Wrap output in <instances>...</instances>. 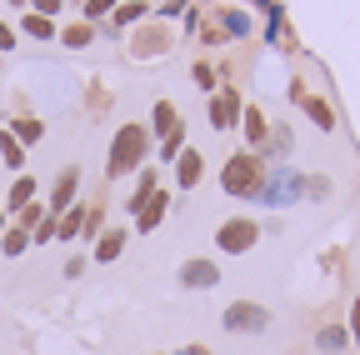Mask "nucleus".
I'll return each instance as SVG.
<instances>
[{"label":"nucleus","mask_w":360,"mask_h":355,"mask_svg":"<svg viewBox=\"0 0 360 355\" xmlns=\"http://www.w3.org/2000/svg\"><path fill=\"white\" fill-rule=\"evenodd\" d=\"M265 170H270V160L260 150H236V155H225V165H220V191L236 195V200H255L260 186H265Z\"/></svg>","instance_id":"nucleus-1"},{"label":"nucleus","mask_w":360,"mask_h":355,"mask_svg":"<svg viewBox=\"0 0 360 355\" xmlns=\"http://www.w3.org/2000/svg\"><path fill=\"white\" fill-rule=\"evenodd\" d=\"M150 155V130L146 125H120L110 141V160H105V181H120V175L141 170Z\"/></svg>","instance_id":"nucleus-2"},{"label":"nucleus","mask_w":360,"mask_h":355,"mask_svg":"<svg viewBox=\"0 0 360 355\" xmlns=\"http://www.w3.org/2000/svg\"><path fill=\"white\" fill-rule=\"evenodd\" d=\"M305 195V175L300 170H290V165H270L265 170V186H260V195H255V205H295Z\"/></svg>","instance_id":"nucleus-3"},{"label":"nucleus","mask_w":360,"mask_h":355,"mask_svg":"<svg viewBox=\"0 0 360 355\" xmlns=\"http://www.w3.org/2000/svg\"><path fill=\"white\" fill-rule=\"evenodd\" d=\"M220 325L231 335H260V330H270V310L260 300H231L225 316H220Z\"/></svg>","instance_id":"nucleus-4"},{"label":"nucleus","mask_w":360,"mask_h":355,"mask_svg":"<svg viewBox=\"0 0 360 355\" xmlns=\"http://www.w3.org/2000/svg\"><path fill=\"white\" fill-rule=\"evenodd\" d=\"M255 240H260V226L250 215H231V220H220V231H215V245L225 255H245V250H255Z\"/></svg>","instance_id":"nucleus-5"},{"label":"nucleus","mask_w":360,"mask_h":355,"mask_svg":"<svg viewBox=\"0 0 360 355\" xmlns=\"http://www.w3.org/2000/svg\"><path fill=\"white\" fill-rule=\"evenodd\" d=\"M70 205H80V165H65L56 175L51 195H45V210H51V215H65Z\"/></svg>","instance_id":"nucleus-6"},{"label":"nucleus","mask_w":360,"mask_h":355,"mask_svg":"<svg viewBox=\"0 0 360 355\" xmlns=\"http://www.w3.org/2000/svg\"><path fill=\"white\" fill-rule=\"evenodd\" d=\"M240 115H245L240 91H236V85H220V91L210 96V125L215 130H231V125H240Z\"/></svg>","instance_id":"nucleus-7"},{"label":"nucleus","mask_w":360,"mask_h":355,"mask_svg":"<svg viewBox=\"0 0 360 355\" xmlns=\"http://www.w3.org/2000/svg\"><path fill=\"white\" fill-rule=\"evenodd\" d=\"M180 285L186 290H215L220 285V265L215 260H186L180 265Z\"/></svg>","instance_id":"nucleus-8"},{"label":"nucleus","mask_w":360,"mask_h":355,"mask_svg":"<svg viewBox=\"0 0 360 355\" xmlns=\"http://www.w3.org/2000/svg\"><path fill=\"white\" fill-rule=\"evenodd\" d=\"M165 51H170V30H165V25L135 30V40H130V56H135V60H146V56H165Z\"/></svg>","instance_id":"nucleus-9"},{"label":"nucleus","mask_w":360,"mask_h":355,"mask_svg":"<svg viewBox=\"0 0 360 355\" xmlns=\"http://www.w3.org/2000/svg\"><path fill=\"white\" fill-rule=\"evenodd\" d=\"M200 181H205V155L186 146V150H180V160H175V186H180V191H195Z\"/></svg>","instance_id":"nucleus-10"},{"label":"nucleus","mask_w":360,"mask_h":355,"mask_svg":"<svg viewBox=\"0 0 360 355\" xmlns=\"http://www.w3.org/2000/svg\"><path fill=\"white\" fill-rule=\"evenodd\" d=\"M165 215H170V195H165V191H155V195L141 205V215H135V231H141V235H150Z\"/></svg>","instance_id":"nucleus-11"},{"label":"nucleus","mask_w":360,"mask_h":355,"mask_svg":"<svg viewBox=\"0 0 360 355\" xmlns=\"http://www.w3.org/2000/svg\"><path fill=\"white\" fill-rule=\"evenodd\" d=\"M240 130H245V146H250V150H265V141H270V120H265V110L245 105V115H240Z\"/></svg>","instance_id":"nucleus-12"},{"label":"nucleus","mask_w":360,"mask_h":355,"mask_svg":"<svg viewBox=\"0 0 360 355\" xmlns=\"http://www.w3.org/2000/svg\"><path fill=\"white\" fill-rule=\"evenodd\" d=\"M35 195H40V186H35V175H20V181L6 191V215H20L25 205H35Z\"/></svg>","instance_id":"nucleus-13"},{"label":"nucleus","mask_w":360,"mask_h":355,"mask_svg":"<svg viewBox=\"0 0 360 355\" xmlns=\"http://www.w3.org/2000/svg\"><path fill=\"white\" fill-rule=\"evenodd\" d=\"M85 215H90V205H70L65 215H56V240H80Z\"/></svg>","instance_id":"nucleus-14"},{"label":"nucleus","mask_w":360,"mask_h":355,"mask_svg":"<svg viewBox=\"0 0 360 355\" xmlns=\"http://www.w3.org/2000/svg\"><path fill=\"white\" fill-rule=\"evenodd\" d=\"M215 25L225 30V40L250 35V15H245V11H231V6H220V11H215Z\"/></svg>","instance_id":"nucleus-15"},{"label":"nucleus","mask_w":360,"mask_h":355,"mask_svg":"<svg viewBox=\"0 0 360 355\" xmlns=\"http://www.w3.org/2000/svg\"><path fill=\"white\" fill-rule=\"evenodd\" d=\"M120 255H125V231H120V226L101 231V240H96V260L110 265V260H120Z\"/></svg>","instance_id":"nucleus-16"},{"label":"nucleus","mask_w":360,"mask_h":355,"mask_svg":"<svg viewBox=\"0 0 360 355\" xmlns=\"http://www.w3.org/2000/svg\"><path fill=\"white\" fill-rule=\"evenodd\" d=\"M20 35H30V40H60L56 20H51V15H35V11L20 15Z\"/></svg>","instance_id":"nucleus-17"},{"label":"nucleus","mask_w":360,"mask_h":355,"mask_svg":"<svg viewBox=\"0 0 360 355\" xmlns=\"http://www.w3.org/2000/svg\"><path fill=\"white\" fill-rule=\"evenodd\" d=\"M290 146H295V136H290V125H270V141H265V150H260V155H270L276 165H285Z\"/></svg>","instance_id":"nucleus-18"},{"label":"nucleus","mask_w":360,"mask_h":355,"mask_svg":"<svg viewBox=\"0 0 360 355\" xmlns=\"http://www.w3.org/2000/svg\"><path fill=\"white\" fill-rule=\"evenodd\" d=\"M300 110L310 115V125L335 130V110H330V101H321V96H305V101H300Z\"/></svg>","instance_id":"nucleus-19"},{"label":"nucleus","mask_w":360,"mask_h":355,"mask_svg":"<svg viewBox=\"0 0 360 355\" xmlns=\"http://www.w3.org/2000/svg\"><path fill=\"white\" fill-rule=\"evenodd\" d=\"M175 125H180L175 105H170V101H155V110H150V136H160V141H165V136H170Z\"/></svg>","instance_id":"nucleus-20"},{"label":"nucleus","mask_w":360,"mask_h":355,"mask_svg":"<svg viewBox=\"0 0 360 355\" xmlns=\"http://www.w3.org/2000/svg\"><path fill=\"white\" fill-rule=\"evenodd\" d=\"M315 345H321L326 355H340L350 345V330L345 325H321V330H315Z\"/></svg>","instance_id":"nucleus-21"},{"label":"nucleus","mask_w":360,"mask_h":355,"mask_svg":"<svg viewBox=\"0 0 360 355\" xmlns=\"http://www.w3.org/2000/svg\"><path fill=\"white\" fill-rule=\"evenodd\" d=\"M11 136H15L20 146H35V141L45 136V120H35V115H15V120H11Z\"/></svg>","instance_id":"nucleus-22"},{"label":"nucleus","mask_w":360,"mask_h":355,"mask_svg":"<svg viewBox=\"0 0 360 355\" xmlns=\"http://www.w3.org/2000/svg\"><path fill=\"white\" fill-rule=\"evenodd\" d=\"M0 160H6L11 170H25V146H20V141L11 136L6 125H0Z\"/></svg>","instance_id":"nucleus-23"},{"label":"nucleus","mask_w":360,"mask_h":355,"mask_svg":"<svg viewBox=\"0 0 360 355\" xmlns=\"http://www.w3.org/2000/svg\"><path fill=\"white\" fill-rule=\"evenodd\" d=\"M0 250H6L11 260L25 255V250H30V231H25V226H6V235H0Z\"/></svg>","instance_id":"nucleus-24"},{"label":"nucleus","mask_w":360,"mask_h":355,"mask_svg":"<svg viewBox=\"0 0 360 355\" xmlns=\"http://www.w3.org/2000/svg\"><path fill=\"white\" fill-rule=\"evenodd\" d=\"M60 40H65L70 51H85L90 40H96V25H90V20H75V25H65V30H60Z\"/></svg>","instance_id":"nucleus-25"},{"label":"nucleus","mask_w":360,"mask_h":355,"mask_svg":"<svg viewBox=\"0 0 360 355\" xmlns=\"http://www.w3.org/2000/svg\"><path fill=\"white\" fill-rule=\"evenodd\" d=\"M180 150H186V125H175L170 136L160 141V160H165V165H175V160H180Z\"/></svg>","instance_id":"nucleus-26"},{"label":"nucleus","mask_w":360,"mask_h":355,"mask_svg":"<svg viewBox=\"0 0 360 355\" xmlns=\"http://www.w3.org/2000/svg\"><path fill=\"white\" fill-rule=\"evenodd\" d=\"M191 80L200 85V91H210V96L220 91V70H215L210 60H195V70H191Z\"/></svg>","instance_id":"nucleus-27"},{"label":"nucleus","mask_w":360,"mask_h":355,"mask_svg":"<svg viewBox=\"0 0 360 355\" xmlns=\"http://www.w3.org/2000/svg\"><path fill=\"white\" fill-rule=\"evenodd\" d=\"M146 11H150V6H146V0H125V6H115V15H110V20H115V25L125 30V25H135V20H141Z\"/></svg>","instance_id":"nucleus-28"},{"label":"nucleus","mask_w":360,"mask_h":355,"mask_svg":"<svg viewBox=\"0 0 360 355\" xmlns=\"http://www.w3.org/2000/svg\"><path fill=\"white\" fill-rule=\"evenodd\" d=\"M115 6H120V0H85V20H105V15H115Z\"/></svg>","instance_id":"nucleus-29"},{"label":"nucleus","mask_w":360,"mask_h":355,"mask_svg":"<svg viewBox=\"0 0 360 355\" xmlns=\"http://www.w3.org/2000/svg\"><path fill=\"white\" fill-rule=\"evenodd\" d=\"M40 220H45V205L35 200V205H25V210L15 215V226H25V231H35V226H40Z\"/></svg>","instance_id":"nucleus-30"},{"label":"nucleus","mask_w":360,"mask_h":355,"mask_svg":"<svg viewBox=\"0 0 360 355\" xmlns=\"http://www.w3.org/2000/svg\"><path fill=\"white\" fill-rule=\"evenodd\" d=\"M305 195L326 200V195H330V181H326V175H305Z\"/></svg>","instance_id":"nucleus-31"},{"label":"nucleus","mask_w":360,"mask_h":355,"mask_svg":"<svg viewBox=\"0 0 360 355\" xmlns=\"http://www.w3.org/2000/svg\"><path fill=\"white\" fill-rule=\"evenodd\" d=\"M60 6H65V0H30V11H35V15H51V20L60 15Z\"/></svg>","instance_id":"nucleus-32"},{"label":"nucleus","mask_w":360,"mask_h":355,"mask_svg":"<svg viewBox=\"0 0 360 355\" xmlns=\"http://www.w3.org/2000/svg\"><path fill=\"white\" fill-rule=\"evenodd\" d=\"M15 40H20V30H15V25H6V20H0V51H15Z\"/></svg>","instance_id":"nucleus-33"},{"label":"nucleus","mask_w":360,"mask_h":355,"mask_svg":"<svg viewBox=\"0 0 360 355\" xmlns=\"http://www.w3.org/2000/svg\"><path fill=\"white\" fill-rule=\"evenodd\" d=\"M345 330H350V340L360 345V295H355V305H350V325H345Z\"/></svg>","instance_id":"nucleus-34"},{"label":"nucleus","mask_w":360,"mask_h":355,"mask_svg":"<svg viewBox=\"0 0 360 355\" xmlns=\"http://www.w3.org/2000/svg\"><path fill=\"white\" fill-rule=\"evenodd\" d=\"M200 40H205V46H220V40H225V30H220V25H215V20H210V25H205V35H200Z\"/></svg>","instance_id":"nucleus-35"},{"label":"nucleus","mask_w":360,"mask_h":355,"mask_svg":"<svg viewBox=\"0 0 360 355\" xmlns=\"http://www.w3.org/2000/svg\"><path fill=\"white\" fill-rule=\"evenodd\" d=\"M180 11H186V0H165L160 6V15H180Z\"/></svg>","instance_id":"nucleus-36"},{"label":"nucleus","mask_w":360,"mask_h":355,"mask_svg":"<svg viewBox=\"0 0 360 355\" xmlns=\"http://www.w3.org/2000/svg\"><path fill=\"white\" fill-rule=\"evenodd\" d=\"M175 355H210V350H205V345H180Z\"/></svg>","instance_id":"nucleus-37"},{"label":"nucleus","mask_w":360,"mask_h":355,"mask_svg":"<svg viewBox=\"0 0 360 355\" xmlns=\"http://www.w3.org/2000/svg\"><path fill=\"white\" fill-rule=\"evenodd\" d=\"M6 226H11V220H6V210H0V235H6Z\"/></svg>","instance_id":"nucleus-38"},{"label":"nucleus","mask_w":360,"mask_h":355,"mask_svg":"<svg viewBox=\"0 0 360 355\" xmlns=\"http://www.w3.org/2000/svg\"><path fill=\"white\" fill-rule=\"evenodd\" d=\"M11 6H20V11H30V0H11Z\"/></svg>","instance_id":"nucleus-39"}]
</instances>
